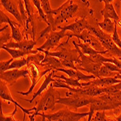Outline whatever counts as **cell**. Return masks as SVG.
Here are the masks:
<instances>
[{
  "label": "cell",
  "instance_id": "cell-36",
  "mask_svg": "<svg viewBox=\"0 0 121 121\" xmlns=\"http://www.w3.org/2000/svg\"><path fill=\"white\" fill-rule=\"evenodd\" d=\"M10 38L9 33H4V31H1V47L5 44L7 41L10 39Z\"/></svg>",
  "mask_w": 121,
  "mask_h": 121
},
{
  "label": "cell",
  "instance_id": "cell-34",
  "mask_svg": "<svg viewBox=\"0 0 121 121\" xmlns=\"http://www.w3.org/2000/svg\"><path fill=\"white\" fill-rule=\"evenodd\" d=\"M13 60H14L13 58H11L7 61H1V62H0V73H2L4 71L7 70L9 65Z\"/></svg>",
  "mask_w": 121,
  "mask_h": 121
},
{
  "label": "cell",
  "instance_id": "cell-24",
  "mask_svg": "<svg viewBox=\"0 0 121 121\" xmlns=\"http://www.w3.org/2000/svg\"><path fill=\"white\" fill-rule=\"evenodd\" d=\"M78 41H79V42H78V43H77L75 42L76 45L81 49V52H82L83 54H86V55L91 56V55H94V54H99V53L104 54H106V53L109 52L107 49L104 50V51H97V50H96L95 49H94V48L89 44V43H81V42L80 41V39H78Z\"/></svg>",
  "mask_w": 121,
  "mask_h": 121
},
{
  "label": "cell",
  "instance_id": "cell-25",
  "mask_svg": "<svg viewBox=\"0 0 121 121\" xmlns=\"http://www.w3.org/2000/svg\"><path fill=\"white\" fill-rule=\"evenodd\" d=\"M98 26L102 30L107 33L109 34H113L115 30V21H112L110 18H104V20L102 23H98Z\"/></svg>",
  "mask_w": 121,
  "mask_h": 121
},
{
  "label": "cell",
  "instance_id": "cell-29",
  "mask_svg": "<svg viewBox=\"0 0 121 121\" xmlns=\"http://www.w3.org/2000/svg\"><path fill=\"white\" fill-rule=\"evenodd\" d=\"M32 2L34 4V5L36 7L38 12H39V14L40 15V17L41 18V20L43 21H44L45 23L49 26V23L47 20V15L46 14L43 12V10L41 7V0H32Z\"/></svg>",
  "mask_w": 121,
  "mask_h": 121
},
{
  "label": "cell",
  "instance_id": "cell-26",
  "mask_svg": "<svg viewBox=\"0 0 121 121\" xmlns=\"http://www.w3.org/2000/svg\"><path fill=\"white\" fill-rule=\"evenodd\" d=\"M41 7L43 10V12L46 14L47 20L49 23V25L52 24L54 22V17H53V13L52 11L53 9L51 8L50 4H49V0H41Z\"/></svg>",
  "mask_w": 121,
  "mask_h": 121
},
{
  "label": "cell",
  "instance_id": "cell-11",
  "mask_svg": "<svg viewBox=\"0 0 121 121\" xmlns=\"http://www.w3.org/2000/svg\"><path fill=\"white\" fill-rule=\"evenodd\" d=\"M88 22L86 21V20L83 17L81 19H78L76 20L73 23L66 26L64 27H61L60 26H59L57 27L58 29L60 30H70L72 33H68V39H70L73 36L78 38L79 36V35L81 34V33L87 28L88 27Z\"/></svg>",
  "mask_w": 121,
  "mask_h": 121
},
{
  "label": "cell",
  "instance_id": "cell-18",
  "mask_svg": "<svg viewBox=\"0 0 121 121\" xmlns=\"http://www.w3.org/2000/svg\"><path fill=\"white\" fill-rule=\"evenodd\" d=\"M36 43L37 42L34 40H28L24 39L20 41H10L6 43L2 47H6L12 49H20L23 50H32L36 44Z\"/></svg>",
  "mask_w": 121,
  "mask_h": 121
},
{
  "label": "cell",
  "instance_id": "cell-35",
  "mask_svg": "<svg viewBox=\"0 0 121 121\" xmlns=\"http://www.w3.org/2000/svg\"><path fill=\"white\" fill-rule=\"evenodd\" d=\"M103 65H105L106 67L109 69L110 70L113 71V72H117L120 74H121V69L120 68H118L117 66L114 64V63H112V62H103Z\"/></svg>",
  "mask_w": 121,
  "mask_h": 121
},
{
  "label": "cell",
  "instance_id": "cell-14",
  "mask_svg": "<svg viewBox=\"0 0 121 121\" xmlns=\"http://www.w3.org/2000/svg\"><path fill=\"white\" fill-rule=\"evenodd\" d=\"M110 109H115L114 107L106 102L103 101L101 99L97 96H94L93 100L89 104V117L88 121L92 120V117L94 116V112L96 111H102V110H110Z\"/></svg>",
  "mask_w": 121,
  "mask_h": 121
},
{
  "label": "cell",
  "instance_id": "cell-9",
  "mask_svg": "<svg viewBox=\"0 0 121 121\" xmlns=\"http://www.w3.org/2000/svg\"><path fill=\"white\" fill-rule=\"evenodd\" d=\"M39 52H41L47 55L53 56L64 60L74 62L75 63H78L80 60V54L76 48L75 49H67L66 48H62V50L60 52H50L49 51L43 49H39Z\"/></svg>",
  "mask_w": 121,
  "mask_h": 121
},
{
  "label": "cell",
  "instance_id": "cell-19",
  "mask_svg": "<svg viewBox=\"0 0 121 121\" xmlns=\"http://www.w3.org/2000/svg\"><path fill=\"white\" fill-rule=\"evenodd\" d=\"M40 66H42L43 68H47V69H49L51 70H57L58 68H64L60 59L53 56L47 55L46 54L44 58L40 62Z\"/></svg>",
  "mask_w": 121,
  "mask_h": 121
},
{
  "label": "cell",
  "instance_id": "cell-21",
  "mask_svg": "<svg viewBox=\"0 0 121 121\" xmlns=\"http://www.w3.org/2000/svg\"><path fill=\"white\" fill-rule=\"evenodd\" d=\"M55 72H56L55 70H52V71L49 72V73L48 75H45L44 81H43V83L41 84L40 88L38 89V91L36 92H35V94H34V96H33L31 99H30V100L29 99H25V101L28 102L29 103L31 104L33 102V101H34L37 96H41L43 91H45L46 89H47V88H48V86H49L50 83L55 80V78H54V77H53V75L55 73Z\"/></svg>",
  "mask_w": 121,
  "mask_h": 121
},
{
  "label": "cell",
  "instance_id": "cell-22",
  "mask_svg": "<svg viewBox=\"0 0 121 121\" xmlns=\"http://www.w3.org/2000/svg\"><path fill=\"white\" fill-rule=\"evenodd\" d=\"M1 49H4L7 51L13 59H17V58H22L24 57V56L30 55V54H37L38 50H23L20 49H12V48H8L6 47H1Z\"/></svg>",
  "mask_w": 121,
  "mask_h": 121
},
{
  "label": "cell",
  "instance_id": "cell-7",
  "mask_svg": "<svg viewBox=\"0 0 121 121\" xmlns=\"http://www.w3.org/2000/svg\"><path fill=\"white\" fill-rule=\"evenodd\" d=\"M28 60V59H27ZM40 64L34 62V61H31V60H28V64H27V69L28 70V75L30 76V78L31 79L32 81V84L30 87V89H28V91L26 92H23V91H17V94H21L23 96H28L34 90V89L35 88L36 85L38 83V82L40 81V79L42 78L43 75H45L47 73H48L49 72L52 71L49 69H47L46 70L43 71L42 73H40L39 68H38V65H39Z\"/></svg>",
  "mask_w": 121,
  "mask_h": 121
},
{
  "label": "cell",
  "instance_id": "cell-8",
  "mask_svg": "<svg viewBox=\"0 0 121 121\" xmlns=\"http://www.w3.org/2000/svg\"><path fill=\"white\" fill-rule=\"evenodd\" d=\"M66 30H61L58 32L56 31H50L48 34H47L45 35L46 36V41L44 42V43L39 48H36V49L39 51V49H43V50H47V51H49L50 49L58 47L60 44V41L65 36H68V33L65 34Z\"/></svg>",
  "mask_w": 121,
  "mask_h": 121
},
{
  "label": "cell",
  "instance_id": "cell-20",
  "mask_svg": "<svg viewBox=\"0 0 121 121\" xmlns=\"http://www.w3.org/2000/svg\"><path fill=\"white\" fill-rule=\"evenodd\" d=\"M1 4L5 9V10H7L11 15H13L19 23L21 25H23V21L21 16V13L12 0H1Z\"/></svg>",
  "mask_w": 121,
  "mask_h": 121
},
{
  "label": "cell",
  "instance_id": "cell-12",
  "mask_svg": "<svg viewBox=\"0 0 121 121\" xmlns=\"http://www.w3.org/2000/svg\"><path fill=\"white\" fill-rule=\"evenodd\" d=\"M28 75V69L26 70L11 69L1 73L0 78H1V80H3L9 86H12L17 81V79H19L21 77H25L26 78Z\"/></svg>",
  "mask_w": 121,
  "mask_h": 121
},
{
  "label": "cell",
  "instance_id": "cell-37",
  "mask_svg": "<svg viewBox=\"0 0 121 121\" xmlns=\"http://www.w3.org/2000/svg\"><path fill=\"white\" fill-rule=\"evenodd\" d=\"M99 2H104V4H106V3H112L113 2V0H99Z\"/></svg>",
  "mask_w": 121,
  "mask_h": 121
},
{
  "label": "cell",
  "instance_id": "cell-28",
  "mask_svg": "<svg viewBox=\"0 0 121 121\" xmlns=\"http://www.w3.org/2000/svg\"><path fill=\"white\" fill-rule=\"evenodd\" d=\"M28 64V60L27 58H17V59H14V60L11 62V64L9 65L8 70H11V69H20L23 66L27 65Z\"/></svg>",
  "mask_w": 121,
  "mask_h": 121
},
{
  "label": "cell",
  "instance_id": "cell-27",
  "mask_svg": "<svg viewBox=\"0 0 121 121\" xmlns=\"http://www.w3.org/2000/svg\"><path fill=\"white\" fill-rule=\"evenodd\" d=\"M53 77L55 78H60L62 80V81L65 83H67L68 85H69L71 87H83L81 83L79 82L78 80H77L76 78H71V77H69V78H67L65 77L64 75H56L55 74L53 75Z\"/></svg>",
  "mask_w": 121,
  "mask_h": 121
},
{
  "label": "cell",
  "instance_id": "cell-23",
  "mask_svg": "<svg viewBox=\"0 0 121 121\" xmlns=\"http://www.w3.org/2000/svg\"><path fill=\"white\" fill-rule=\"evenodd\" d=\"M101 15L104 18H110L113 20H118L120 17L114 8V6L112 3H106L104 4V7L100 11Z\"/></svg>",
  "mask_w": 121,
  "mask_h": 121
},
{
  "label": "cell",
  "instance_id": "cell-4",
  "mask_svg": "<svg viewBox=\"0 0 121 121\" xmlns=\"http://www.w3.org/2000/svg\"><path fill=\"white\" fill-rule=\"evenodd\" d=\"M87 29L89 30L92 34L98 38L104 48L109 52H110L113 57L117 58L121 57V49L115 43L110 34L102 30L99 27H94L90 25H88Z\"/></svg>",
  "mask_w": 121,
  "mask_h": 121
},
{
  "label": "cell",
  "instance_id": "cell-15",
  "mask_svg": "<svg viewBox=\"0 0 121 121\" xmlns=\"http://www.w3.org/2000/svg\"><path fill=\"white\" fill-rule=\"evenodd\" d=\"M121 81L120 79H117L115 77H101V78H96L92 81L82 82L81 84L83 86H94L98 87H107L111 85L118 83Z\"/></svg>",
  "mask_w": 121,
  "mask_h": 121
},
{
  "label": "cell",
  "instance_id": "cell-5",
  "mask_svg": "<svg viewBox=\"0 0 121 121\" xmlns=\"http://www.w3.org/2000/svg\"><path fill=\"white\" fill-rule=\"evenodd\" d=\"M65 96L66 97L65 98L59 97L57 100V104L72 107L75 110H77L80 107L89 105L93 100V97L91 96L81 95L71 91H67L65 93Z\"/></svg>",
  "mask_w": 121,
  "mask_h": 121
},
{
  "label": "cell",
  "instance_id": "cell-6",
  "mask_svg": "<svg viewBox=\"0 0 121 121\" xmlns=\"http://www.w3.org/2000/svg\"><path fill=\"white\" fill-rule=\"evenodd\" d=\"M73 44L74 47L78 49L80 54V60L78 63H76V68L80 70L85 71L88 73H91L95 75L96 78H99V69L103 63L102 62H96L91 57L83 54L80 48L76 45L75 41H73Z\"/></svg>",
  "mask_w": 121,
  "mask_h": 121
},
{
  "label": "cell",
  "instance_id": "cell-32",
  "mask_svg": "<svg viewBox=\"0 0 121 121\" xmlns=\"http://www.w3.org/2000/svg\"><path fill=\"white\" fill-rule=\"evenodd\" d=\"M17 110V106H15L13 112H12L9 115H5L3 113L2 109V106H1V114H0V120H1V121H15V120H15L14 118V115L16 113Z\"/></svg>",
  "mask_w": 121,
  "mask_h": 121
},
{
  "label": "cell",
  "instance_id": "cell-17",
  "mask_svg": "<svg viewBox=\"0 0 121 121\" xmlns=\"http://www.w3.org/2000/svg\"><path fill=\"white\" fill-rule=\"evenodd\" d=\"M26 10L27 12L28 19L26 23V30H28V24L30 23V26L32 27L31 32L33 34V40L35 39V30H36V22L34 20V7H33V2L32 0H23Z\"/></svg>",
  "mask_w": 121,
  "mask_h": 121
},
{
  "label": "cell",
  "instance_id": "cell-13",
  "mask_svg": "<svg viewBox=\"0 0 121 121\" xmlns=\"http://www.w3.org/2000/svg\"><path fill=\"white\" fill-rule=\"evenodd\" d=\"M0 15H0V23H1V25L4 23L9 25L11 28V31H12V38L15 41H20L23 40V36L19 30V28L21 26V24L12 20L2 10L1 13H0Z\"/></svg>",
  "mask_w": 121,
  "mask_h": 121
},
{
  "label": "cell",
  "instance_id": "cell-1",
  "mask_svg": "<svg viewBox=\"0 0 121 121\" xmlns=\"http://www.w3.org/2000/svg\"><path fill=\"white\" fill-rule=\"evenodd\" d=\"M78 9V4L73 3L72 0H68L59 8L53 9L52 13L54 15H55L53 23L48 26L45 29H43L40 33L39 39L45 36V35L50 31H55L60 24L64 23V22H68V20L72 18L73 15L76 13Z\"/></svg>",
  "mask_w": 121,
  "mask_h": 121
},
{
  "label": "cell",
  "instance_id": "cell-39",
  "mask_svg": "<svg viewBox=\"0 0 121 121\" xmlns=\"http://www.w3.org/2000/svg\"><path fill=\"white\" fill-rule=\"evenodd\" d=\"M115 120H116V121H121V114L119 115L115 119Z\"/></svg>",
  "mask_w": 121,
  "mask_h": 121
},
{
  "label": "cell",
  "instance_id": "cell-41",
  "mask_svg": "<svg viewBox=\"0 0 121 121\" xmlns=\"http://www.w3.org/2000/svg\"><path fill=\"white\" fill-rule=\"evenodd\" d=\"M120 2H121V0H120Z\"/></svg>",
  "mask_w": 121,
  "mask_h": 121
},
{
  "label": "cell",
  "instance_id": "cell-40",
  "mask_svg": "<svg viewBox=\"0 0 121 121\" xmlns=\"http://www.w3.org/2000/svg\"><path fill=\"white\" fill-rule=\"evenodd\" d=\"M118 59H119V60H121V57H120V58H118Z\"/></svg>",
  "mask_w": 121,
  "mask_h": 121
},
{
  "label": "cell",
  "instance_id": "cell-30",
  "mask_svg": "<svg viewBox=\"0 0 121 121\" xmlns=\"http://www.w3.org/2000/svg\"><path fill=\"white\" fill-rule=\"evenodd\" d=\"M92 120L94 121H111L114 120L112 118L107 116L105 110L102 111H96L95 116L92 117Z\"/></svg>",
  "mask_w": 121,
  "mask_h": 121
},
{
  "label": "cell",
  "instance_id": "cell-2",
  "mask_svg": "<svg viewBox=\"0 0 121 121\" xmlns=\"http://www.w3.org/2000/svg\"><path fill=\"white\" fill-rule=\"evenodd\" d=\"M89 115V112H75L70 111L69 109H64L61 110L54 112L53 114H44V113H36L28 115L31 121L35 120L36 116H41L42 120L47 119L49 121H79L81 119Z\"/></svg>",
  "mask_w": 121,
  "mask_h": 121
},
{
  "label": "cell",
  "instance_id": "cell-3",
  "mask_svg": "<svg viewBox=\"0 0 121 121\" xmlns=\"http://www.w3.org/2000/svg\"><path fill=\"white\" fill-rule=\"evenodd\" d=\"M52 83H50L49 89L45 90V92L41 94V99L39 100L35 110L32 114H36L39 112H45L47 110L53 111L55 109L57 100L60 97V94L54 89Z\"/></svg>",
  "mask_w": 121,
  "mask_h": 121
},
{
  "label": "cell",
  "instance_id": "cell-16",
  "mask_svg": "<svg viewBox=\"0 0 121 121\" xmlns=\"http://www.w3.org/2000/svg\"><path fill=\"white\" fill-rule=\"evenodd\" d=\"M57 71H60L64 73H66L69 77H71V78H76L77 80L78 81H84L86 82L89 81L91 79H95L96 78V77L94 75H85L83 74L81 70L77 69H73V68H68V69H66V68H58L57 70Z\"/></svg>",
  "mask_w": 121,
  "mask_h": 121
},
{
  "label": "cell",
  "instance_id": "cell-31",
  "mask_svg": "<svg viewBox=\"0 0 121 121\" xmlns=\"http://www.w3.org/2000/svg\"><path fill=\"white\" fill-rule=\"evenodd\" d=\"M116 73L108 69L105 65L102 64V65L101 66V68L99 69V78H101V77H115L117 74Z\"/></svg>",
  "mask_w": 121,
  "mask_h": 121
},
{
  "label": "cell",
  "instance_id": "cell-33",
  "mask_svg": "<svg viewBox=\"0 0 121 121\" xmlns=\"http://www.w3.org/2000/svg\"><path fill=\"white\" fill-rule=\"evenodd\" d=\"M114 21H115V30H114V32L112 36V39L115 44L119 48L121 49V40L119 37L118 33H117V20H114Z\"/></svg>",
  "mask_w": 121,
  "mask_h": 121
},
{
  "label": "cell",
  "instance_id": "cell-38",
  "mask_svg": "<svg viewBox=\"0 0 121 121\" xmlns=\"http://www.w3.org/2000/svg\"><path fill=\"white\" fill-rule=\"evenodd\" d=\"M115 78H117V79H120V80H121V74L117 73V74L115 76Z\"/></svg>",
  "mask_w": 121,
  "mask_h": 121
},
{
  "label": "cell",
  "instance_id": "cell-10",
  "mask_svg": "<svg viewBox=\"0 0 121 121\" xmlns=\"http://www.w3.org/2000/svg\"><path fill=\"white\" fill-rule=\"evenodd\" d=\"M7 83L5 81H4L3 80H1V83H0V96H1V99H2L9 102H12L13 103L15 106H17L22 111H23L24 116H23V120H25V117H26V115H31L33 112V111L35 110V107H33V108H30V109H26L23 108L22 107L19 103H17L14 99L12 97L10 94V91L8 89V87L7 86Z\"/></svg>",
  "mask_w": 121,
  "mask_h": 121
}]
</instances>
